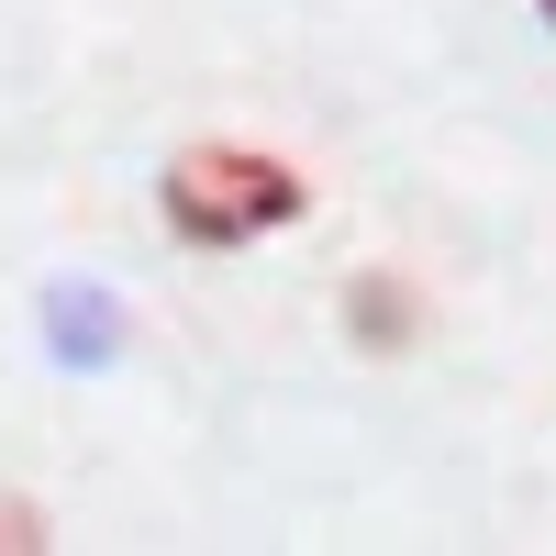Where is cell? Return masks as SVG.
Listing matches in <instances>:
<instances>
[{
    "instance_id": "6da1fadb",
    "label": "cell",
    "mask_w": 556,
    "mask_h": 556,
    "mask_svg": "<svg viewBox=\"0 0 556 556\" xmlns=\"http://www.w3.org/2000/svg\"><path fill=\"white\" fill-rule=\"evenodd\" d=\"M167 212H178V235H190V245H245V235H267V223H290V212H301V178L278 167V156L201 146V156H178Z\"/></svg>"
},
{
    "instance_id": "7a4b0ae2",
    "label": "cell",
    "mask_w": 556,
    "mask_h": 556,
    "mask_svg": "<svg viewBox=\"0 0 556 556\" xmlns=\"http://www.w3.org/2000/svg\"><path fill=\"white\" fill-rule=\"evenodd\" d=\"M534 12H545V23H556V0H534Z\"/></svg>"
}]
</instances>
